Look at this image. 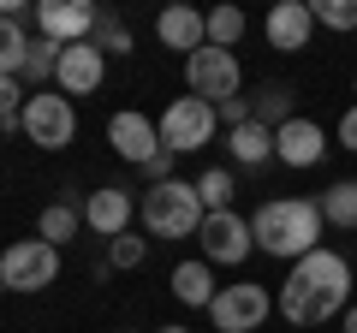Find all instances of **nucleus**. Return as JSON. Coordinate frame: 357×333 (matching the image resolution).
<instances>
[{
    "label": "nucleus",
    "instance_id": "nucleus-15",
    "mask_svg": "<svg viewBox=\"0 0 357 333\" xmlns=\"http://www.w3.org/2000/svg\"><path fill=\"white\" fill-rule=\"evenodd\" d=\"M155 36H161V48H173V54L191 60L197 48H208V13H197V6H167V13L155 18Z\"/></svg>",
    "mask_w": 357,
    "mask_h": 333
},
{
    "label": "nucleus",
    "instance_id": "nucleus-1",
    "mask_svg": "<svg viewBox=\"0 0 357 333\" xmlns=\"http://www.w3.org/2000/svg\"><path fill=\"white\" fill-rule=\"evenodd\" d=\"M345 292H351V262L321 244V250H310V256L292 262V274L280 280L274 309H280L292 327H321V321H333L345 309Z\"/></svg>",
    "mask_w": 357,
    "mask_h": 333
},
{
    "label": "nucleus",
    "instance_id": "nucleus-6",
    "mask_svg": "<svg viewBox=\"0 0 357 333\" xmlns=\"http://www.w3.org/2000/svg\"><path fill=\"white\" fill-rule=\"evenodd\" d=\"M238 84H244V65H238V54H232V48H197L191 60H185V90L203 95L208 107L232 102Z\"/></svg>",
    "mask_w": 357,
    "mask_h": 333
},
{
    "label": "nucleus",
    "instance_id": "nucleus-13",
    "mask_svg": "<svg viewBox=\"0 0 357 333\" xmlns=\"http://www.w3.org/2000/svg\"><path fill=\"white\" fill-rule=\"evenodd\" d=\"M107 143H114V155H119V161L143 166L155 149H161V131H155V119H149V114L126 107V114H114V119H107Z\"/></svg>",
    "mask_w": 357,
    "mask_h": 333
},
{
    "label": "nucleus",
    "instance_id": "nucleus-17",
    "mask_svg": "<svg viewBox=\"0 0 357 333\" xmlns=\"http://www.w3.org/2000/svg\"><path fill=\"white\" fill-rule=\"evenodd\" d=\"M250 119H256V125H268V131H280L286 119H298V95H292V84L268 77L262 90L250 95Z\"/></svg>",
    "mask_w": 357,
    "mask_h": 333
},
{
    "label": "nucleus",
    "instance_id": "nucleus-24",
    "mask_svg": "<svg viewBox=\"0 0 357 333\" xmlns=\"http://www.w3.org/2000/svg\"><path fill=\"white\" fill-rule=\"evenodd\" d=\"M197 196H203V208H208V215H220V208H232L238 185H232V173H227V166H208L203 179H197Z\"/></svg>",
    "mask_w": 357,
    "mask_h": 333
},
{
    "label": "nucleus",
    "instance_id": "nucleus-10",
    "mask_svg": "<svg viewBox=\"0 0 357 333\" xmlns=\"http://www.w3.org/2000/svg\"><path fill=\"white\" fill-rule=\"evenodd\" d=\"M107 77V54L96 48V42H72V48H60V65H54V90L72 102V95H96Z\"/></svg>",
    "mask_w": 357,
    "mask_h": 333
},
{
    "label": "nucleus",
    "instance_id": "nucleus-8",
    "mask_svg": "<svg viewBox=\"0 0 357 333\" xmlns=\"http://www.w3.org/2000/svg\"><path fill=\"white\" fill-rule=\"evenodd\" d=\"M268 316H274V297H268V286H256V280L220 286L215 304H208V321H215V333H256Z\"/></svg>",
    "mask_w": 357,
    "mask_h": 333
},
{
    "label": "nucleus",
    "instance_id": "nucleus-33",
    "mask_svg": "<svg viewBox=\"0 0 357 333\" xmlns=\"http://www.w3.org/2000/svg\"><path fill=\"white\" fill-rule=\"evenodd\" d=\"M345 333H357V304H345Z\"/></svg>",
    "mask_w": 357,
    "mask_h": 333
},
{
    "label": "nucleus",
    "instance_id": "nucleus-31",
    "mask_svg": "<svg viewBox=\"0 0 357 333\" xmlns=\"http://www.w3.org/2000/svg\"><path fill=\"white\" fill-rule=\"evenodd\" d=\"M173 161H178L173 149H155L149 161H143V173H149V185H167V179H173Z\"/></svg>",
    "mask_w": 357,
    "mask_h": 333
},
{
    "label": "nucleus",
    "instance_id": "nucleus-9",
    "mask_svg": "<svg viewBox=\"0 0 357 333\" xmlns=\"http://www.w3.org/2000/svg\"><path fill=\"white\" fill-rule=\"evenodd\" d=\"M203 262L208 268H238V262H250L256 238H250V220L232 215V208H220V215H203Z\"/></svg>",
    "mask_w": 357,
    "mask_h": 333
},
{
    "label": "nucleus",
    "instance_id": "nucleus-28",
    "mask_svg": "<svg viewBox=\"0 0 357 333\" xmlns=\"http://www.w3.org/2000/svg\"><path fill=\"white\" fill-rule=\"evenodd\" d=\"M310 18L345 36V30H357V0H316V6H310Z\"/></svg>",
    "mask_w": 357,
    "mask_h": 333
},
{
    "label": "nucleus",
    "instance_id": "nucleus-12",
    "mask_svg": "<svg viewBox=\"0 0 357 333\" xmlns=\"http://www.w3.org/2000/svg\"><path fill=\"white\" fill-rule=\"evenodd\" d=\"M131 215H137V196L126 191V185H102V191L84 196V226L102 232V238H119V232H131Z\"/></svg>",
    "mask_w": 357,
    "mask_h": 333
},
{
    "label": "nucleus",
    "instance_id": "nucleus-32",
    "mask_svg": "<svg viewBox=\"0 0 357 333\" xmlns=\"http://www.w3.org/2000/svg\"><path fill=\"white\" fill-rule=\"evenodd\" d=\"M340 143H345V149L357 155V102H351V107L340 114Z\"/></svg>",
    "mask_w": 357,
    "mask_h": 333
},
{
    "label": "nucleus",
    "instance_id": "nucleus-27",
    "mask_svg": "<svg viewBox=\"0 0 357 333\" xmlns=\"http://www.w3.org/2000/svg\"><path fill=\"white\" fill-rule=\"evenodd\" d=\"M143 256H149V238H137V232L107 238V268H143Z\"/></svg>",
    "mask_w": 357,
    "mask_h": 333
},
{
    "label": "nucleus",
    "instance_id": "nucleus-5",
    "mask_svg": "<svg viewBox=\"0 0 357 333\" xmlns=\"http://www.w3.org/2000/svg\"><path fill=\"white\" fill-rule=\"evenodd\" d=\"M60 280V250L48 238H18L6 244V256H0V286L6 292H42V286Z\"/></svg>",
    "mask_w": 357,
    "mask_h": 333
},
{
    "label": "nucleus",
    "instance_id": "nucleus-22",
    "mask_svg": "<svg viewBox=\"0 0 357 333\" xmlns=\"http://www.w3.org/2000/svg\"><path fill=\"white\" fill-rule=\"evenodd\" d=\"M54 65H60V42L36 36V42H30V54H24V72H18V84H36V90H48V84H54Z\"/></svg>",
    "mask_w": 357,
    "mask_h": 333
},
{
    "label": "nucleus",
    "instance_id": "nucleus-18",
    "mask_svg": "<svg viewBox=\"0 0 357 333\" xmlns=\"http://www.w3.org/2000/svg\"><path fill=\"white\" fill-rule=\"evenodd\" d=\"M215 292H220V286H215V268H208V262H178V268H173V297L185 309H208Z\"/></svg>",
    "mask_w": 357,
    "mask_h": 333
},
{
    "label": "nucleus",
    "instance_id": "nucleus-14",
    "mask_svg": "<svg viewBox=\"0 0 357 333\" xmlns=\"http://www.w3.org/2000/svg\"><path fill=\"white\" fill-rule=\"evenodd\" d=\"M321 155H328V131H321L316 119H286V125L274 131V161H286V166H321Z\"/></svg>",
    "mask_w": 357,
    "mask_h": 333
},
{
    "label": "nucleus",
    "instance_id": "nucleus-25",
    "mask_svg": "<svg viewBox=\"0 0 357 333\" xmlns=\"http://www.w3.org/2000/svg\"><path fill=\"white\" fill-rule=\"evenodd\" d=\"M89 42H96L102 54H131V48H137V42H131V30H126V18H119V13H102V18H96V36H89Z\"/></svg>",
    "mask_w": 357,
    "mask_h": 333
},
{
    "label": "nucleus",
    "instance_id": "nucleus-7",
    "mask_svg": "<svg viewBox=\"0 0 357 333\" xmlns=\"http://www.w3.org/2000/svg\"><path fill=\"white\" fill-rule=\"evenodd\" d=\"M18 131H24L36 149H66V143L77 137V107L66 102L60 90H36L24 102V119H18Z\"/></svg>",
    "mask_w": 357,
    "mask_h": 333
},
{
    "label": "nucleus",
    "instance_id": "nucleus-11",
    "mask_svg": "<svg viewBox=\"0 0 357 333\" xmlns=\"http://www.w3.org/2000/svg\"><path fill=\"white\" fill-rule=\"evenodd\" d=\"M96 18H102V6H89V0H36V24H42V36L60 42V48L89 42V36H96Z\"/></svg>",
    "mask_w": 357,
    "mask_h": 333
},
{
    "label": "nucleus",
    "instance_id": "nucleus-34",
    "mask_svg": "<svg viewBox=\"0 0 357 333\" xmlns=\"http://www.w3.org/2000/svg\"><path fill=\"white\" fill-rule=\"evenodd\" d=\"M155 333H191V327H178V321H167V327H155Z\"/></svg>",
    "mask_w": 357,
    "mask_h": 333
},
{
    "label": "nucleus",
    "instance_id": "nucleus-20",
    "mask_svg": "<svg viewBox=\"0 0 357 333\" xmlns=\"http://www.w3.org/2000/svg\"><path fill=\"white\" fill-rule=\"evenodd\" d=\"M77 226H84V208H77V196H60V203H48V208H42L36 238H48L54 250H60L66 238H77Z\"/></svg>",
    "mask_w": 357,
    "mask_h": 333
},
{
    "label": "nucleus",
    "instance_id": "nucleus-16",
    "mask_svg": "<svg viewBox=\"0 0 357 333\" xmlns=\"http://www.w3.org/2000/svg\"><path fill=\"white\" fill-rule=\"evenodd\" d=\"M268 42H274V48L280 54H304L310 48V36H316V18H310V6L304 0H280V6H274V13H268Z\"/></svg>",
    "mask_w": 357,
    "mask_h": 333
},
{
    "label": "nucleus",
    "instance_id": "nucleus-30",
    "mask_svg": "<svg viewBox=\"0 0 357 333\" xmlns=\"http://www.w3.org/2000/svg\"><path fill=\"white\" fill-rule=\"evenodd\" d=\"M215 119H220V125H227V131L250 125V95H232V102H220V107H215Z\"/></svg>",
    "mask_w": 357,
    "mask_h": 333
},
{
    "label": "nucleus",
    "instance_id": "nucleus-23",
    "mask_svg": "<svg viewBox=\"0 0 357 333\" xmlns=\"http://www.w3.org/2000/svg\"><path fill=\"white\" fill-rule=\"evenodd\" d=\"M30 42H36V36H24L18 18H0V77H18V72H24Z\"/></svg>",
    "mask_w": 357,
    "mask_h": 333
},
{
    "label": "nucleus",
    "instance_id": "nucleus-26",
    "mask_svg": "<svg viewBox=\"0 0 357 333\" xmlns=\"http://www.w3.org/2000/svg\"><path fill=\"white\" fill-rule=\"evenodd\" d=\"M238 36H244V13L238 6H215L208 13V48H232Z\"/></svg>",
    "mask_w": 357,
    "mask_h": 333
},
{
    "label": "nucleus",
    "instance_id": "nucleus-2",
    "mask_svg": "<svg viewBox=\"0 0 357 333\" xmlns=\"http://www.w3.org/2000/svg\"><path fill=\"white\" fill-rule=\"evenodd\" d=\"M321 226H328V220H321L316 196H268L250 215L256 250H268V256H280V262H298V256H310V250H321Z\"/></svg>",
    "mask_w": 357,
    "mask_h": 333
},
{
    "label": "nucleus",
    "instance_id": "nucleus-4",
    "mask_svg": "<svg viewBox=\"0 0 357 333\" xmlns=\"http://www.w3.org/2000/svg\"><path fill=\"white\" fill-rule=\"evenodd\" d=\"M155 131H161V149L191 155V149H203V143H215L220 119H215V107H208L203 95H178V102H167V107H161Z\"/></svg>",
    "mask_w": 357,
    "mask_h": 333
},
{
    "label": "nucleus",
    "instance_id": "nucleus-29",
    "mask_svg": "<svg viewBox=\"0 0 357 333\" xmlns=\"http://www.w3.org/2000/svg\"><path fill=\"white\" fill-rule=\"evenodd\" d=\"M24 102H30L24 84H18V77H0V125H6V131L24 119Z\"/></svg>",
    "mask_w": 357,
    "mask_h": 333
},
{
    "label": "nucleus",
    "instance_id": "nucleus-35",
    "mask_svg": "<svg viewBox=\"0 0 357 333\" xmlns=\"http://www.w3.org/2000/svg\"><path fill=\"white\" fill-rule=\"evenodd\" d=\"M351 90H357V77H351Z\"/></svg>",
    "mask_w": 357,
    "mask_h": 333
},
{
    "label": "nucleus",
    "instance_id": "nucleus-21",
    "mask_svg": "<svg viewBox=\"0 0 357 333\" xmlns=\"http://www.w3.org/2000/svg\"><path fill=\"white\" fill-rule=\"evenodd\" d=\"M316 203H321V220H328V226H345V232H357V179H340V185H328V191H321Z\"/></svg>",
    "mask_w": 357,
    "mask_h": 333
},
{
    "label": "nucleus",
    "instance_id": "nucleus-19",
    "mask_svg": "<svg viewBox=\"0 0 357 333\" xmlns=\"http://www.w3.org/2000/svg\"><path fill=\"white\" fill-rule=\"evenodd\" d=\"M227 149H232V161H238V166H268V161H274V131L250 119V125L227 131Z\"/></svg>",
    "mask_w": 357,
    "mask_h": 333
},
{
    "label": "nucleus",
    "instance_id": "nucleus-3",
    "mask_svg": "<svg viewBox=\"0 0 357 333\" xmlns=\"http://www.w3.org/2000/svg\"><path fill=\"white\" fill-rule=\"evenodd\" d=\"M137 215H143V232H149L155 244H173V238H197L208 208H203V196H197V185L167 179V185H149V191H143Z\"/></svg>",
    "mask_w": 357,
    "mask_h": 333
}]
</instances>
